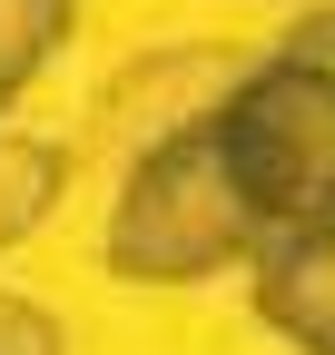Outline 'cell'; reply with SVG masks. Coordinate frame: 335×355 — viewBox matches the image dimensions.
Returning a JSON list of instances; mask_svg holds the SVG:
<instances>
[{
	"mask_svg": "<svg viewBox=\"0 0 335 355\" xmlns=\"http://www.w3.org/2000/svg\"><path fill=\"white\" fill-rule=\"evenodd\" d=\"M246 296H257V316L296 345V355H335V227L257 237V257H246Z\"/></svg>",
	"mask_w": 335,
	"mask_h": 355,
	"instance_id": "cell-3",
	"label": "cell"
},
{
	"mask_svg": "<svg viewBox=\"0 0 335 355\" xmlns=\"http://www.w3.org/2000/svg\"><path fill=\"white\" fill-rule=\"evenodd\" d=\"M79 30V0H0V109L50 69V50Z\"/></svg>",
	"mask_w": 335,
	"mask_h": 355,
	"instance_id": "cell-5",
	"label": "cell"
},
{
	"mask_svg": "<svg viewBox=\"0 0 335 355\" xmlns=\"http://www.w3.org/2000/svg\"><path fill=\"white\" fill-rule=\"evenodd\" d=\"M99 257L129 286H207V277H227V266L257 257V217H246L217 139H207V119L129 158Z\"/></svg>",
	"mask_w": 335,
	"mask_h": 355,
	"instance_id": "cell-2",
	"label": "cell"
},
{
	"mask_svg": "<svg viewBox=\"0 0 335 355\" xmlns=\"http://www.w3.org/2000/svg\"><path fill=\"white\" fill-rule=\"evenodd\" d=\"M60 345H69V336H60L50 306H30V296L0 286V355H60Z\"/></svg>",
	"mask_w": 335,
	"mask_h": 355,
	"instance_id": "cell-6",
	"label": "cell"
},
{
	"mask_svg": "<svg viewBox=\"0 0 335 355\" xmlns=\"http://www.w3.org/2000/svg\"><path fill=\"white\" fill-rule=\"evenodd\" d=\"M79 158L60 139H30V128H0V257H10L20 237H39V217H50L69 198Z\"/></svg>",
	"mask_w": 335,
	"mask_h": 355,
	"instance_id": "cell-4",
	"label": "cell"
},
{
	"mask_svg": "<svg viewBox=\"0 0 335 355\" xmlns=\"http://www.w3.org/2000/svg\"><path fill=\"white\" fill-rule=\"evenodd\" d=\"M207 139H217L246 217H257V237L335 227V60L266 50L207 109Z\"/></svg>",
	"mask_w": 335,
	"mask_h": 355,
	"instance_id": "cell-1",
	"label": "cell"
}]
</instances>
